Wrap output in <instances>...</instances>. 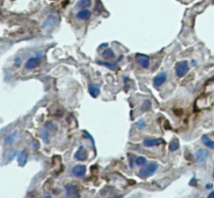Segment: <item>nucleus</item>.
Masks as SVG:
<instances>
[{
    "instance_id": "nucleus-14",
    "label": "nucleus",
    "mask_w": 214,
    "mask_h": 198,
    "mask_svg": "<svg viewBox=\"0 0 214 198\" xmlns=\"http://www.w3.org/2000/svg\"><path fill=\"white\" fill-rule=\"evenodd\" d=\"M28 160V153L26 150H24L19 154L18 156V162L20 166H24L25 164L27 163Z\"/></svg>"
},
{
    "instance_id": "nucleus-10",
    "label": "nucleus",
    "mask_w": 214,
    "mask_h": 198,
    "mask_svg": "<svg viewBox=\"0 0 214 198\" xmlns=\"http://www.w3.org/2000/svg\"><path fill=\"white\" fill-rule=\"evenodd\" d=\"M75 157L79 161H85L88 158V152L85 150L84 146H80V148L78 149L77 151L75 152Z\"/></svg>"
},
{
    "instance_id": "nucleus-15",
    "label": "nucleus",
    "mask_w": 214,
    "mask_h": 198,
    "mask_svg": "<svg viewBox=\"0 0 214 198\" xmlns=\"http://www.w3.org/2000/svg\"><path fill=\"white\" fill-rule=\"evenodd\" d=\"M92 5V0H79L76 3V8L81 9H87Z\"/></svg>"
},
{
    "instance_id": "nucleus-4",
    "label": "nucleus",
    "mask_w": 214,
    "mask_h": 198,
    "mask_svg": "<svg viewBox=\"0 0 214 198\" xmlns=\"http://www.w3.org/2000/svg\"><path fill=\"white\" fill-rule=\"evenodd\" d=\"M157 168H158V164L156 162H152L140 171L139 176L143 179L148 178L157 171Z\"/></svg>"
},
{
    "instance_id": "nucleus-12",
    "label": "nucleus",
    "mask_w": 214,
    "mask_h": 198,
    "mask_svg": "<svg viewBox=\"0 0 214 198\" xmlns=\"http://www.w3.org/2000/svg\"><path fill=\"white\" fill-rule=\"evenodd\" d=\"M164 143V140L162 138L158 139H148V140H145L144 145L147 147H153V146H159L161 144Z\"/></svg>"
},
{
    "instance_id": "nucleus-13",
    "label": "nucleus",
    "mask_w": 214,
    "mask_h": 198,
    "mask_svg": "<svg viewBox=\"0 0 214 198\" xmlns=\"http://www.w3.org/2000/svg\"><path fill=\"white\" fill-rule=\"evenodd\" d=\"M88 89H89V93L93 98H97L100 93V88L97 84H90L88 85Z\"/></svg>"
},
{
    "instance_id": "nucleus-6",
    "label": "nucleus",
    "mask_w": 214,
    "mask_h": 198,
    "mask_svg": "<svg viewBox=\"0 0 214 198\" xmlns=\"http://www.w3.org/2000/svg\"><path fill=\"white\" fill-rule=\"evenodd\" d=\"M136 60L139 65L143 69H148L151 65V60H150L149 56L144 54H137L136 55Z\"/></svg>"
},
{
    "instance_id": "nucleus-25",
    "label": "nucleus",
    "mask_w": 214,
    "mask_h": 198,
    "mask_svg": "<svg viewBox=\"0 0 214 198\" xmlns=\"http://www.w3.org/2000/svg\"><path fill=\"white\" fill-rule=\"evenodd\" d=\"M43 198H52V196L50 194H45V196H43Z\"/></svg>"
},
{
    "instance_id": "nucleus-24",
    "label": "nucleus",
    "mask_w": 214,
    "mask_h": 198,
    "mask_svg": "<svg viewBox=\"0 0 214 198\" xmlns=\"http://www.w3.org/2000/svg\"><path fill=\"white\" fill-rule=\"evenodd\" d=\"M20 63H21V58H17V59L14 60V65H16V66H18V65H19Z\"/></svg>"
},
{
    "instance_id": "nucleus-11",
    "label": "nucleus",
    "mask_w": 214,
    "mask_h": 198,
    "mask_svg": "<svg viewBox=\"0 0 214 198\" xmlns=\"http://www.w3.org/2000/svg\"><path fill=\"white\" fill-rule=\"evenodd\" d=\"M92 15V13L90 10L87 9H80L79 12L76 13V18L80 20H88L90 19Z\"/></svg>"
},
{
    "instance_id": "nucleus-17",
    "label": "nucleus",
    "mask_w": 214,
    "mask_h": 198,
    "mask_svg": "<svg viewBox=\"0 0 214 198\" xmlns=\"http://www.w3.org/2000/svg\"><path fill=\"white\" fill-rule=\"evenodd\" d=\"M97 63L99 64V65H103V66L109 68V69H111V70H117V69H119L118 65L114 64V63L106 62V61H99V60L97 61Z\"/></svg>"
},
{
    "instance_id": "nucleus-3",
    "label": "nucleus",
    "mask_w": 214,
    "mask_h": 198,
    "mask_svg": "<svg viewBox=\"0 0 214 198\" xmlns=\"http://www.w3.org/2000/svg\"><path fill=\"white\" fill-rule=\"evenodd\" d=\"M188 71H189V65L187 60L179 61L175 65V72H176L177 76L179 78L185 76Z\"/></svg>"
},
{
    "instance_id": "nucleus-21",
    "label": "nucleus",
    "mask_w": 214,
    "mask_h": 198,
    "mask_svg": "<svg viewBox=\"0 0 214 198\" xmlns=\"http://www.w3.org/2000/svg\"><path fill=\"white\" fill-rule=\"evenodd\" d=\"M16 135L17 134L15 133H11V134H9L8 136H7V138H6V140H5V142L8 144V145H11V144H13V142H14V141H15V138H16Z\"/></svg>"
},
{
    "instance_id": "nucleus-8",
    "label": "nucleus",
    "mask_w": 214,
    "mask_h": 198,
    "mask_svg": "<svg viewBox=\"0 0 214 198\" xmlns=\"http://www.w3.org/2000/svg\"><path fill=\"white\" fill-rule=\"evenodd\" d=\"M167 73L162 72V73H160V74H157V76L154 77V79H153V84H154L155 87L158 88V87L162 86V84L167 81Z\"/></svg>"
},
{
    "instance_id": "nucleus-26",
    "label": "nucleus",
    "mask_w": 214,
    "mask_h": 198,
    "mask_svg": "<svg viewBox=\"0 0 214 198\" xmlns=\"http://www.w3.org/2000/svg\"><path fill=\"white\" fill-rule=\"evenodd\" d=\"M208 198H214V191H212V192L209 194Z\"/></svg>"
},
{
    "instance_id": "nucleus-23",
    "label": "nucleus",
    "mask_w": 214,
    "mask_h": 198,
    "mask_svg": "<svg viewBox=\"0 0 214 198\" xmlns=\"http://www.w3.org/2000/svg\"><path fill=\"white\" fill-rule=\"evenodd\" d=\"M136 126L138 128V129H143L145 126H146V122H145L144 120H140L138 121L136 123Z\"/></svg>"
},
{
    "instance_id": "nucleus-16",
    "label": "nucleus",
    "mask_w": 214,
    "mask_h": 198,
    "mask_svg": "<svg viewBox=\"0 0 214 198\" xmlns=\"http://www.w3.org/2000/svg\"><path fill=\"white\" fill-rule=\"evenodd\" d=\"M102 57L105 60H113L115 58V54L111 49H105L102 53Z\"/></svg>"
},
{
    "instance_id": "nucleus-20",
    "label": "nucleus",
    "mask_w": 214,
    "mask_h": 198,
    "mask_svg": "<svg viewBox=\"0 0 214 198\" xmlns=\"http://www.w3.org/2000/svg\"><path fill=\"white\" fill-rule=\"evenodd\" d=\"M136 163L137 166H144L147 164V160L144 156H139L136 159Z\"/></svg>"
},
{
    "instance_id": "nucleus-7",
    "label": "nucleus",
    "mask_w": 214,
    "mask_h": 198,
    "mask_svg": "<svg viewBox=\"0 0 214 198\" xmlns=\"http://www.w3.org/2000/svg\"><path fill=\"white\" fill-rule=\"evenodd\" d=\"M208 156H209V152L204 149H199L196 152V159H197V162L200 164L206 163Z\"/></svg>"
},
{
    "instance_id": "nucleus-27",
    "label": "nucleus",
    "mask_w": 214,
    "mask_h": 198,
    "mask_svg": "<svg viewBox=\"0 0 214 198\" xmlns=\"http://www.w3.org/2000/svg\"><path fill=\"white\" fill-rule=\"evenodd\" d=\"M120 196H115V197H109V198H120Z\"/></svg>"
},
{
    "instance_id": "nucleus-5",
    "label": "nucleus",
    "mask_w": 214,
    "mask_h": 198,
    "mask_svg": "<svg viewBox=\"0 0 214 198\" xmlns=\"http://www.w3.org/2000/svg\"><path fill=\"white\" fill-rule=\"evenodd\" d=\"M41 58H42V54H40V55L39 54L35 57H30L25 63V69L28 70H32V69L38 68L41 63Z\"/></svg>"
},
{
    "instance_id": "nucleus-22",
    "label": "nucleus",
    "mask_w": 214,
    "mask_h": 198,
    "mask_svg": "<svg viewBox=\"0 0 214 198\" xmlns=\"http://www.w3.org/2000/svg\"><path fill=\"white\" fill-rule=\"evenodd\" d=\"M152 108V102L150 99H147L142 104V110H149Z\"/></svg>"
},
{
    "instance_id": "nucleus-28",
    "label": "nucleus",
    "mask_w": 214,
    "mask_h": 198,
    "mask_svg": "<svg viewBox=\"0 0 214 198\" xmlns=\"http://www.w3.org/2000/svg\"><path fill=\"white\" fill-rule=\"evenodd\" d=\"M212 1H213V2H214V0H212Z\"/></svg>"
},
{
    "instance_id": "nucleus-19",
    "label": "nucleus",
    "mask_w": 214,
    "mask_h": 198,
    "mask_svg": "<svg viewBox=\"0 0 214 198\" xmlns=\"http://www.w3.org/2000/svg\"><path fill=\"white\" fill-rule=\"evenodd\" d=\"M180 147V143L179 141L177 139H173L171 142H170L169 145V150L171 151H175L178 150Z\"/></svg>"
},
{
    "instance_id": "nucleus-1",
    "label": "nucleus",
    "mask_w": 214,
    "mask_h": 198,
    "mask_svg": "<svg viewBox=\"0 0 214 198\" xmlns=\"http://www.w3.org/2000/svg\"><path fill=\"white\" fill-rule=\"evenodd\" d=\"M58 130L57 125L53 121H47L44 125L41 132H40V136L45 143H50L51 137H52Z\"/></svg>"
},
{
    "instance_id": "nucleus-2",
    "label": "nucleus",
    "mask_w": 214,
    "mask_h": 198,
    "mask_svg": "<svg viewBox=\"0 0 214 198\" xmlns=\"http://www.w3.org/2000/svg\"><path fill=\"white\" fill-rule=\"evenodd\" d=\"M65 192L66 198H80V188L77 185L74 183L65 185Z\"/></svg>"
},
{
    "instance_id": "nucleus-9",
    "label": "nucleus",
    "mask_w": 214,
    "mask_h": 198,
    "mask_svg": "<svg viewBox=\"0 0 214 198\" xmlns=\"http://www.w3.org/2000/svg\"><path fill=\"white\" fill-rule=\"evenodd\" d=\"M86 172V167L84 165H77L74 166L71 170V173L77 177H84Z\"/></svg>"
},
{
    "instance_id": "nucleus-18",
    "label": "nucleus",
    "mask_w": 214,
    "mask_h": 198,
    "mask_svg": "<svg viewBox=\"0 0 214 198\" xmlns=\"http://www.w3.org/2000/svg\"><path fill=\"white\" fill-rule=\"evenodd\" d=\"M202 141L205 146H207L208 148H211L212 150H214V141L208 138L207 136H203L202 137Z\"/></svg>"
}]
</instances>
